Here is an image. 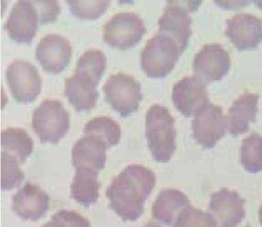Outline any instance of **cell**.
Listing matches in <instances>:
<instances>
[{
  "label": "cell",
  "instance_id": "31",
  "mask_svg": "<svg viewBox=\"0 0 262 227\" xmlns=\"http://www.w3.org/2000/svg\"><path fill=\"white\" fill-rule=\"evenodd\" d=\"M143 227H162L160 225H158V224L154 223V222H148L146 225H144Z\"/></svg>",
  "mask_w": 262,
  "mask_h": 227
},
{
  "label": "cell",
  "instance_id": "28",
  "mask_svg": "<svg viewBox=\"0 0 262 227\" xmlns=\"http://www.w3.org/2000/svg\"><path fill=\"white\" fill-rule=\"evenodd\" d=\"M174 227H217V222L212 215L190 205L178 218Z\"/></svg>",
  "mask_w": 262,
  "mask_h": 227
},
{
  "label": "cell",
  "instance_id": "21",
  "mask_svg": "<svg viewBox=\"0 0 262 227\" xmlns=\"http://www.w3.org/2000/svg\"><path fill=\"white\" fill-rule=\"evenodd\" d=\"M99 173L85 168L76 169V174L70 185V197L85 207L97 202L101 184L98 180Z\"/></svg>",
  "mask_w": 262,
  "mask_h": 227
},
{
  "label": "cell",
  "instance_id": "24",
  "mask_svg": "<svg viewBox=\"0 0 262 227\" xmlns=\"http://www.w3.org/2000/svg\"><path fill=\"white\" fill-rule=\"evenodd\" d=\"M107 66L105 53L99 49H90L78 60L75 73L80 74L99 84Z\"/></svg>",
  "mask_w": 262,
  "mask_h": 227
},
{
  "label": "cell",
  "instance_id": "16",
  "mask_svg": "<svg viewBox=\"0 0 262 227\" xmlns=\"http://www.w3.org/2000/svg\"><path fill=\"white\" fill-rule=\"evenodd\" d=\"M12 199L13 210L24 220L41 219L50 207V196L39 186L32 183H26Z\"/></svg>",
  "mask_w": 262,
  "mask_h": 227
},
{
  "label": "cell",
  "instance_id": "15",
  "mask_svg": "<svg viewBox=\"0 0 262 227\" xmlns=\"http://www.w3.org/2000/svg\"><path fill=\"white\" fill-rule=\"evenodd\" d=\"M225 35L239 50L255 49L262 41V20L252 14H237L227 21Z\"/></svg>",
  "mask_w": 262,
  "mask_h": 227
},
{
  "label": "cell",
  "instance_id": "4",
  "mask_svg": "<svg viewBox=\"0 0 262 227\" xmlns=\"http://www.w3.org/2000/svg\"><path fill=\"white\" fill-rule=\"evenodd\" d=\"M70 114L58 100H45L35 109L32 127L42 143L56 144L68 133Z\"/></svg>",
  "mask_w": 262,
  "mask_h": 227
},
{
  "label": "cell",
  "instance_id": "22",
  "mask_svg": "<svg viewBox=\"0 0 262 227\" xmlns=\"http://www.w3.org/2000/svg\"><path fill=\"white\" fill-rule=\"evenodd\" d=\"M33 139L23 129L10 127L1 133L2 152L15 156L20 164H24L33 153Z\"/></svg>",
  "mask_w": 262,
  "mask_h": 227
},
{
  "label": "cell",
  "instance_id": "17",
  "mask_svg": "<svg viewBox=\"0 0 262 227\" xmlns=\"http://www.w3.org/2000/svg\"><path fill=\"white\" fill-rule=\"evenodd\" d=\"M106 144L94 135L85 134L78 140L72 150L75 168H85L99 173L105 167Z\"/></svg>",
  "mask_w": 262,
  "mask_h": 227
},
{
  "label": "cell",
  "instance_id": "6",
  "mask_svg": "<svg viewBox=\"0 0 262 227\" xmlns=\"http://www.w3.org/2000/svg\"><path fill=\"white\" fill-rule=\"evenodd\" d=\"M103 38L112 47L125 49L138 44L146 32L145 22L132 12L115 14L104 25Z\"/></svg>",
  "mask_w": 262,
  "mask_h": 227
},
{
  "label": "cell",
  "instance_id": "9",
  "mask_svg": "<svg viewBox=\"0 0 262 227\" xmlns=\"http://www.w3.org/2000/svg\"><path fill=\"white\" fill-rule=\"evenodd\" d=\"M189 10H194V8L183 6L181 2H169L159 20V32L171 37L182 53L188 46L192 35L193 20Z\"/></svg>",
  "mask_w": 262,
  "mask_h": 227
},
{
  "label": "cell",
  "instance_id": "3",
  "mask_svg": "<svg viewBox=\"0 0 262 227\" xmlns=\"http://www.w3.org/2000/svg\"><path fill=\"white\" fill-rule=\"evenodd\" d=\"M182 52L171 37L158 32L141 53V67L148 77L164 78L174 69Z\"/></svg>",
  "mask_w": 262,
  "mask_h": 227
},
{
  "label": "cell",
  "instance_id": "32",
  "mask_svg": "<svg viewBox=\"0 0 262 227\" xmlns=\"http://www.w3.org/2000/svg\"><path fill=\"white\" fill-rule=\"evenodd\" d=\"M259 219H260V223L262 226V204L260 207V210H259Z\"/></svg>",
  "mask_w": 262,
  "mask_h": 227
},
{
  "label": "cell",
  "instance_id": "13",
  "mask_svg": "<svg viewBox=\"0 0 262 227\" xmlns=\"http://www.w3.org/2000/svg\"><path fill=\"white\" fill-rule=\"evenodd\" d=\"M172 101L182 115L187 118L195 115L210 102L206 84L197 77H185L174 84Z\"/></svg>",
  "mask_w": 262,
  "mask_h": 227
},
{
  "label": "cell",
  "instance_id": "30",
  "mask_svg": "<svg viewBox=\"0 0 262 227\" xmlns=\"http://www.w3.org/2000/svg\"><path fill=\"white\" fill-rule=\"evenodd\" d=\"M39 12L40 23L56 21L61 12L60 5L57 1H33Z\"/></svg>",
  "mask_w": 262,
  "mask_h": 227
},
{
  "label": "cell",
  "instance_id": "25",
  "mask_svg": "<svg viewBox=\"0 0 262 227\" xmlns=\"http://www.w3.org/2000/svg\"><path fill=\"white\" fill-rule=\"evenodd\" d=\"M241 164L251 173L262 171V136L252 133L242 140L240 149Z\"/></svg>",
  "mask_w": 262,
  "mask_h": 227
},
{
  "label": "cell",
  "instance_id": "8",
  "mask_svg": "<svg viewBox=\"0 0 262 227\" xmlns=\"http://www.w3.org/2000/svg\"><path fill=\"white\" fill-rule=\"evenodd\" d=\"M228 129L227 117L220 106L208 102L192 121L193 136L202 147L211 149L222 139Z\"/></svg>",
  "mask_w": 262,
  "mask_h": 227
},
{
  "label": "cell",
  "instance_id": "12",
  "mask_svg": "<svg viewBox=\"0 0 262 227\" xmlns=\"http://www.w3.org/2000/svg\"><path fill=\"white\" fill-rule=\"evenodd\" d=\"M73 48L70 41L59 34L45 35L36 47V58L47 72L59 74L70 63Z\"/></svg>",
  "mask_w": 262,
  "mask_h": 227
},
{
  "label": "cell",
  "instance_id": "20",
  "mask_svg": "<svg viewBox=\"0 0 262 227\" xmlns=\"http://www.w3.org/2000/svg\"><path fill=\"white\" fill-rule=\"evenodd\" d=\"M189 206V199L180 190L164 189L153 204L152 216L165 225L174 226L178 218Z\"/></svg>",
  "mask_w": 262,
  "mask_h": 227
},
{
  "label": "cell",
  "instance_id": "2",
  "mask_svg": "<svg viewBox=\"0 0 262 227\" xmlns=\"http://www.w3.org/2000/svg\"><path fill=\"white\" fill-rule=\"evenodd\" d=\"M145 135L154 159L158 162H168L176 150V130L174 117L167 107L154 104L148 109Z\"/></svg>",
  "mask_w": 262,
  "mask_h": 227
},
{
  "label": "cell",
  "instance_id": "23",
  "mask_svg": "<svg viewBox=\"0 0 262 227\" xmlns=\"http://www.w3.org/2000/svg\"><path fill=\"white\" fill-rule=\"evenodd\" d=\"M84 133L98 137L110 148L119 144L122 130L119 123L113 118L108 116H96L86 123L84 127Z\"/></svg>",
  "mask_w": 262,
  "mask_h": 227
},
{
  "label": "cell",
  "instance_id": "18",
  "mask_svg": "<svg viewBox=\"0 0 262 227\" xmlns=\"http://www.w3.org/2000/svg\"><path fill=\"white\" fill-rule=\"evenodd\" d=\"M258 101V94L247 92L233 103L227 115L230 134L239 136L248 131L250 124L255 121Z\"/></svg>",
  "mask_w": 262,
  "mask_h": 227
},
{
  "label": "cell",
  "instance_id": "7",
  "mask_svg": "<svg viewBox=\"0 0 262 227\" xmlns=\"http://www.w3.org/2000/svg\"><path fill=\"white\" fill-rule=\"evenodd\" d=\"M6 77L10 92L18 102H33L40 94L42 78L37 67L29 61L15 60L7 67Z\"/></svg>",
  "mask_w": 262,
  "mask_h": 227
},
{
  "label": "cell",
  "instance_id": "26",
  "mask_svg": "<svg viewBox=\"0 0 262 227\" xmlns=\"http://www.w3.org/2000/svg\"><path fill=\"white\" fill-rule=\"evenodd\" d=\"M19 161L15 156L1 151V188L12 190L19 187L25 178Z\"/></svg>",
  "mask_w": 262,
  "mask_h": 227
},
{
  "label": "cell",
  "instance_id": "27",
  "mask_svg": "<svg viewBox=\"0 0 262 227\" xmlns=\"http://www.w3.org/2000/svg\"><path fill=\"white\" fill-rule=\"evenodd\" d=\"M70 11L80 19L94 20L106 12L110 1H69Z\"/></svg>",
  "mask_w": 262,
  "mask_h": 227
},
{
  "label": "cell",
  "instance_id": "11",
  "mask_svg": "<svg viewBox=\"0 0 262 227\" xmlns=\"http://www.w3.org/2000/svg\"><path fill=\"white\" fill-rule=\"evenodd\" d=\"M40 23L39 12L33 1H18L4 24L10 38L18 43L30 44Z\"/></svg>",
  "mask_w": 262,
  "mask_h": 227
},
{
  "label": "cell",
  "instance_id": "14",
  "mask_svg": "<svg viewBox=\"0 0 262 227\" xmlns=\"http://www.w3.org/2000/svg\"><path fill=\"white\" fill-rule=\"evenodd\" d=\"M245 202L237 192L222 187L211 195L208 210L219 227H236L245 217Z\"/></svg>",
  "mask_w": 262,
  "mask_h": 227
},
{
  "label": "cell",
  "instance_id": "1",
  "mask_svg": "<svg viewBox=\"0 0 262 227\" xmlns=\"http://www.w3.org/2000/svg\"><path fill=\"white\" fill-rule=\"evenodd\" d=\"M156 174L148 167L132 164L113 178L106 190L108 207L122 220L136 221L156 185Z\"/></svg>",
  "mask_w": 262,
  "mask_h": 227
},
{
  "label": "cell",
  "instance_id": "10",
  "mask_svg": "<svg viewBox=\"0 0 262 227\" xmlns=\"http://www.w3.org/2000/svg\"><path fill=\"white\" fill-rule=\"evenodd\" d=\"M193 65L195 77L208 84L226 75L231 67V58L221 44H205L195 55Z\"/></svg>",
  "mask_w": 262,
  "mask_h": 227
},
{
  "label": "cell",
  "instance_id": "5",
  "mask_svg": "<svg viewBox=\"0 0 262 227\" xmlns=\"http://www.w3.org/2000/svg\"><path fill=\"white\" fill-rule=\"evenodd\" d=\"M103 90L107 103L123 117L136 111L143 98L140 82L122 72L110 75Z\"/></svg>",
  "mask_w": 262,
  "mask_h": 227
},
{
  "label": "cell",
  "instance_id": "29",
  "mask_svg": "<svg viewBox=\"0 0 262 227\" xmlns=\"http://www.w3.org/2000/svg\"><path fill=\"white\" fill-rule=\"evenodd\" d=\"M42 227H91L88 219L72 210H59Z\"/></svg>",
  "mask_w": 262,
  "mask_h": 227
},
{
  "label": "cell",
  "instance_id": "19",
  "mask_svg": "<svg viewBox=\"0 0 262 227\" xmlns=\"http://www.w3.org/2000/svg\"><path fill=\"white\" fill-rule=\"evenodd\" d=\"M97 85L94 81L80 74L66 79L65 95L77 111L94 108L99 98Z\"/></svg>",
  "mask_w": 262,
  "mask_h": 227
}]
</instances>
